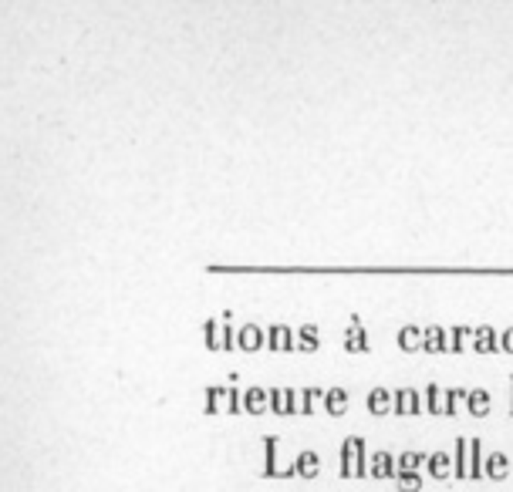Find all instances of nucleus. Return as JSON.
Returning a JSON list of instances; mask_svg holds the SVG:
<instances>
[{
  "mask_svg": "<svg viewBox=\"0 0 513 492\" xmlns=\"http://www.w3.org/2000/svg\"><path fill=\"white\" fill-rule=\"evenodd\" d=\"M452 465H456V479H469V438H456Z\"/></svg>",
  "mask_w": 513,
  "mask_h": 492,
  "instance_id": "obj_21",
  "label": "nucleus"
},
{
  "mask_svg": "<svg viewBox=\"0 0 513 492\" xmlns=\"http://www.w3.org/2000/svg\"><path fill=\"white\" fill-rule=\"evenodd\" d=\"M277 448H280V438L277 435H267L264 438V452H267V465H264V476L270 479H287V472L277 465Z\"/></svg>",
  "mask_w": 513,
  "mask_h": 492,
  "instance_id": "obj_12",
  "label": "nucleus"
},
{
  "mask_svg": "<svg viewBox=\"0 0 513 492\" xmlns=\"http://www.w3.org/2000/svg\"><path fill=\"white\" fill-rule=\"evenodd\" d=\"M344 348L355 354H365L368 351V334H365V327L361 324H351V331L344 334Z\"/></svg>",
  "mask_w": 513,
  "mask_h": 492,
  "instance_id": "obj_22",
  "label": "nucleus"
},
{
  "mask_svg": "<svg viewBox=\"0 0 513 492\" xmlns=\"http://www.w3.org/2000/svg\"><path fill=\"white\" fill-rule=\"evenodd\" d=\"M267 344V331L260 324H243L240 331H236V348L240 351H260Z\"/></svg>",
  "mask_w": 513,
  "mask_h": 492,
  "instance_id": "obj_4",
  "label": "nucleus"
},
{
  "mask_svg": "<svg viewBox=\"0 0 513 492\" xmlns=\"http://www.w3.org/2000/svg\"><path fill=\"white\" fill-rule=\"evenodd\" d=\"M469 391H463V388H449L446 391V398H442V415H456L459 412V401H466Z\"/></svg>",
  "mask_w": 513,
  "mask_h": 492,
  "instance_id": "obj_26",
  "label": "nucleus"
},
{
  "mask_svg": "<svg viewBox=\"0 0 513 492\" xmlns=\"http://www.w3.org/2000/svg\"><path fill=\"white\" fill-rule=\"evenodd\" d=\"M422 334H426V327H419V324H405L402 331H399V348H402V351H422Z\"/></svg>",
  "mask_w": 513,
  "mask_h": 492,
  "instance_id": "obj_15",
  "label": "nucleus"
},
{
  "mask_svg": "<svg viewBox=\"0 0 513 492\" xmlns=\"http://www.w3.org/2000/svg\"><path fill=\"white\" fill-rule=\"evenodd\" d=\"M368 455H365V438H344L342 442V479H365L368 476Z\"/></svg>",
  "mask_w": 513,
  "mask_h": 492,
  "instance_id": "obj_1",
  "label": "nucleus"
},
{
  "mask_svg": "<svg viewBox=\"0 0 513 492\" xmlns=\"http://www.w3.org/2000/svg\"><path fill=\"white\" fill-rule=\"evenodd\" d=\"M426 472L433 479H449L456 476V465H452V455L449 452H433L429 462H426Z\"/></svg>",
  "mask_w": 513,
  "mask_h": 492,
  "instance_id": "obj_10",
  "label": "nucleus"
},
{
  "mask_svg": "<svg viewBox=\"0 0 513 492\" xmlns=\"http://www.w3.org/2000/svg\"><path fill=\"white\" fill-rule=\"evenodd\" d=\"M294 469H297V479H318V472H321V459H318V452H301L294 459Z\"/></svg>",
  "mask_w": 513,
  "mask_h": 492,
  "instance_id": "obj_14",
  "label": "nucleus"
},
{
  "mask_svg": "<svg viewBox=\"0 0 513 492\" xmlns=\"http://www.w3.org/2000/svg\"><path fill=\"white\" fill-rule=\"evenodd\" d=\"M325 395L327 391H321V388H304V391H301V408H297V412H301V415H314V408H318L314 401H325Z\"/></svg>",
  "mask_w": 513,
  "mask_h": 492,
  "instance_id": "obj_25",
  "label": "nucleus"
},
{
  "mask_svg": "<svg viewBox=\"0 0 513 492\" xmlns=\"http://www.w3.org/2000/svg\"><path fill=\"white\" fill-rule=\"evenodd\" d=\"M227 412H230V415H240V412H243V395H240L236 388H227Z\"/></svg>",
  "mask_w": 513,
  "mask_h": 492,
  "instance_id": "obj_29",
  "label": "nucleus"
},
{
  "mask_svg": "<svg viewBox=\"0 0 513 492\" xmlns=\"http://www.w3.org/2000/svg\"><path fill=\"white\" fill-rule=\"evenodd\" d=\"M426 412V401L416 388H399L395 391V415H422Z\"/></svg>",
  "mask_w": 513,
  "mask_h": 492,
  "instance_id": "obj_3",
  "label": "nucleus"
},
{
  "mask_svg": "<svg viewBox=\"0 0 513 492\" xmlns=\"http://www.w3.org/2000/svg\"><path fill=\"white\" fill-rule=\"evenodd\" d=\"M399 465H395V455L389 452H375L372 462H368V476L372 479H395Z\"/></svg>",
  "mask_w": 513,
  "mask_h": 492,
  "instance_id": "obj_8",
  "label": "nucleus"
},
{
  "mask_svg": "<svg viewBox=\"0 0 513 492\" xmlns=\"http://www.w3.org/2000/svg\"><path fill=\"white\" fill-rule=\"evenodd\" d=\"M422 351H429V354L449 351V331H446V327H439V324L426 327V334H422Z\"/></svg>",
  "mask_w": 513,
  "mask_h": 492,
  "instance_id": "obj_7",
  "label": "nucleus"
},
{
  "mask_svg": "<svg viewBox=\"0 0 513 492\" xmlns=\"http://www.w3.org/2000/svg\"><path fill=\"white\" fill-rule=\"evenodd\" d=\"M368 412L372 415H392L395 412V391H389V388H375L372 395H368Z\"/></svg>",
  "mask_w": 513,
  "mask_h": 492,
  "instance_id": "obj_9",
  "label": "nucleus"
},
{
  "mask_svg": "<svg viewBox=\"0 0 513 492\" xmlns=\"http://www.w3.org/2000/svg\"><path fill=\"white\" fill-rule=\"evenodd\" d=\"M227 401V388H206V415H217Z\"/></svg>",
  "mask_w": 513,
  "mask_h": 492,
  "instance_id": "obj_27",
  "label": "nucleus"
},
{
  "mask_svg": "<svg viewBox=\"0 0 513 492\" xmlns=\"http://www.w3.org/2000/svg\"><path fill=\"white\" fill-rule=\"evenodd\" d=\"M442 398H446V391H442L439 385H429L426 388V395H422L426 412H429V415H442Z\"/></svg>",
  "mask_w": 513,
  "mask_h": 492,
  "instance_id": "obj_24",
  "label": "nucleus"
},
{
  "mask_svg": "<svg viewBox=\"0 0 513 492\" xmlns=\"http://www.w3.org/2000/svg\"><path fill=\"white\" fill-rule=\"evenodd\" d=\"M473 351L476 354H493L500 351V334L490 327V324H483V327H473Z\"/></svg>",
  "mask_w": 513,
  "mask_h": 492,
  "instance_id": "obj_6",
  "label": "nucleus"
},
{
  "mask_svg": "<svg viewBox=\"0 0 513 492\" xmlns=\"http://www.w3.org/2000/svg\"><path fill=\"white\" fill-rule=\"evenodd\" d=\"M466 408L473 418H486L490 415V391H483V388H473L466 398Z\"/></svg>",
  "mask_w": 513,
  "mask_h": 492,
  "instance_id": "obj_20",
  "label": "nucleus"
},
{
  "mask_svg": "<svg viewBox=\"0 0 513 492\" xmlns=\"http://www.w3.org/2000/svg\"><path fill=\"white\" fill-rule=\"evenodd\" d=\"M469 479H486V459H483L480 438H469Z\"/></svg>",
  "mask_w": 513,
  "mask_h": 492,
  "instance_id": "obj_18",
  "label": "nucleus"
},
{
  "mask_svg": "<svg viewBox=\"0 0 513 492\" xmlns=\"http://www.w3.org/2000/svg\"><path fill=\"white\" fill-rule=\"evenodd\" d=\"M267 408H270V391H264V388H247L243 391V412L264 415Z\"/></svg>",
  "mask_w": 513,
  "mask_h": 492,
  "instance_id": "obj_11",
  "label": "nucleus"
},
{
  "mask_svg": "<svg viewBox=\"0 0 513 492\" xmlns=\"http://www.w3.org/2000/svg\"><path fill=\"white\" fill-rule=\"evenodd\" d=\"M325 412L327 415H334V418H342L344 412H348V391H344V388H327Z\"/></svg>",
  "mask_w": 513,
  "mask_h": 492,
  "instance_id": "obj_16",
  "label": "nucleus"
},
{
  "mask_svg": "<svg viewBox=\"0 0 513 492\" xmlns=\"http://www.w3.org/2000/svg\"><path fill=\"white\" fill-rule=\"evenodd\" d=\"M510 415H513V378H510Z\"/></svg>",
  "mask_w": 513,
  "mask_h": 492,
  "instance_id": "obj_33",
  "label": "nucleus"
},
{
  "mask_svg": "<svg viewBox=\"0 0 513 492\" xmlns=\"http://www.w3.org/2000/svg\"><path fill=\"white\" fill-rule=\"evenodd\" d=\"M507 472H510V459H507L503 452H493V455L486 459V479H490V482H503Z\"/></svg>",
  "mask_w": 513,
  "mask_h": 492,
  "instance_id": "obj_19",
  "label": "nucleus"
},
{
  "mask_svg": "<svg viewBox=\"0 0 513 492\" xmlns=\"http://www.w3.org/2000/svg\"><path fill=\"white\" fill-rule=\"evenodd\" d=\"M297 408V395L291 388H270V412L274 415H294Z\"/></svg>",
  "mask_w": 513,
  "mask_h": 492,
  "instance_id": "obj_5",
  "label": "nucleus"
},
{
  "mask_svg": "<svg viewBox=\"0 0 513 492\" xmlns=\"http://www.w3.org/2000/svg\"><path fill=\"white\" fill-rule=\"evenodd\" d=\"M426 462H429V455H422V452H402L395 459V465H399L395 476H419V469H426Z\"/></svg>",
  "mask_w": 513,
  "mask_h": 492,
  "instance_id": "obj_13",
  "label": "nucleus"
},
{
  "mask_svg": "<svg viewBox=\"0 0 513 492\" xmlns=\"http://www.w3.org/2000/svg\"><path fill=\"white\" fill-rule=\"evenodd\" d=\"M395 482H399V492H419L422 489L419 476H395Z\"/></svg>",
  "mask_w": 513,
  "mask_h": 492,
  "instance_id": "obj_30",
  "label": "nucleus"
},
{
  "mask_svg": "<svg viewBox=\"0 0 513 492\" xmlns=\"http://www.w3.org/2000/svg\"><path fill=\"white\" fill-rule=\"evenodd\" d=\"M318 344H321V331H318V324H304V327H297V351L311 354V351H318Z\"/></svg>",
  "mask_w": 513,
  "mask_h": 492,
  "instance_id": "obj_17",
  "label": "nucleus"
},
{
  "mask_svg": "<svg viewBox=\"0 0 513 492\" xmlns=\"http://www.w3.org/2000/svg\"><path fill=\"white\" fill-rule=\"evenodd\" d=\"M466 338H473V327H463V324L449 327V351H463V340Z\"/></svg>",
  "mask_w": 513,
  "mask_h": 492,
  "instance_id": "obj_28",
  "label": "nucleus"
},
{
  "mask_svg": "<svg viewBox=\"0 0 513 492\" xmlns=\"http://www.w3.org/2000/svg\"><path fill=\"white\" fill-rule=\"evenodd\" d=\"M500 351H510L513 354V327H507V331L500 334Z\"/></svg>",
  "mask_w": 513,
  "mask_h": 492,
  "instance_id": "obj_32",
  "label": "nucleus"
},
{
  "mask_svg": "<svg viewBox=\"0 0 513 492\" xmlns=\"http://www.w3.org/2000/svg\"><path fill=\"white\" fill-rule=\"evenodd\" d=\"M267 348L277 354H287L297 348V334L287 327V324H270V331H267Z\"/></svg>",
  "mask_w": 513,
  "mask_h": 492,
  "instance_id": "obj_2",
  "label": "nucleus"
},
{
  "mask_svg": "<svg viewBox=\"0 0 513 492\" xmlns=\"http://www.w3.org/2000/svg\"><path fill=\"white\" fill-rule=\"evenodd\" d=\"M234 348H236V327L223 324V351H234Z\"/></svg>",
  "mask_w": 513,
  "mask_h": 492,
  "instance_id": "obj_31",
  "label": "nucleus"
},
{
  "mask_svg": "<svg viewBox=\"0 0 513 492\" xmlns=\"http://www.w3.org/2000/svg\"><path fill=\"white\" fill-rule=\"evenodd\" d=\"M203 340H206V351H223V327L217 321L203 324Z\"/></svg>",
  "mask_w": 513,
  "mask_h": 492,
  "instance_id": "obj_23",
  "label": "nucleus"
}]
</instances>
